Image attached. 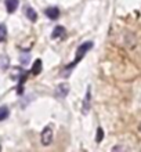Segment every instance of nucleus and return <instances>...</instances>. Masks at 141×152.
Segmentation results:
<instances>
[{
	"label": "nucleus",
	"instance_id": "1",
	"mask_svg": "<svg viewBox=\"0 0 141 152\" xmlns=\"http://www.w3.org/2000/svg\"><path fill=\"white\" fill-rule=\"evenodd\" d=\"M93 47V42H86V43H83V44H80L79 47H77V50H76V58L71 62V65L68 66V69L69 68H72V66H75V65L79 62V61L83 58V57L86 56V53L89 51L90 48Z\"/></svg>",
	"mask_w": 141,
	"mask_h": 152
},
{
	"label": "nucleus",
	"instance_id": "2",
	"mask_svg": "<svg viewBox=\"0 0 141 152\" xmlns=\"http://www.w3.org/2000/svg\"><path fill=\"white\" fill-rule=\"evenodd\" d=\"M51 141H53V129L51 126H46L40 134V142L47 147V145L51 144Z\"/></svg>",
	"mask_w": 141,
	"mask_h": 152
},
{
	"label": "nucleus",
	"instance_id": "3",
	"mask_svg": "<svg viewBox=\"0 0 141 152\" xmlns=\"http://www.w3.org/2000/svg\"><path fill=\"white\" fill-rule=\"evenodd\" d=\"M69 93V84L66 83H61L57 86L56 88V96L58 97V98H65V97L68 96Z\"/></svg>",
	"mask_w": 141,
	"mask_h": 152
},
{
	"label": "nucleus",
	"instance_id": "4",
	"mask_svg": "<svg viewBox=\"0 0 141 152\" xmlns=\"http://www.w3.org/2000/svg\"><path fill=\"white\" fill-rule=\"evenodd\" d=\"M90 101H91V88L87 87V91H86L85 100H83V105H82V112L85 113V115L90 111Z\"/></svg>",
	"mask_w": 141,
	"mask_h": 152
},
{
	"label": "nucleus",
	"instance_id": "5",
	"mask_svg": "<svg viewBox=\"0 0 141 152\" xmlns=\"http://www.w3.org/2000/svg\"><path fill=\"white\" fill-rule=\"evenodd\" d=\"M45 14L50 18V20H57V18L60 17V10L57 7H48V8H46Z\"/></svg>",
	"mask_w": 141,
	"mask_h": 152
},
{
	"label": "nucleus",
	"instance_id": "6",
	"mask_svg": "<svg viewBox=\"0 0 141 152\" xmlns=\"http://www.w3.org/2000/svg\"><path fill=\"white\" fill-rule=\"evenodd\" d=\"M18 4H20L18 0H6V8L10 14L15 12V10L18 8Z\"/></svg>",
	"mask_w": 141,
	"mask_h": 152
},
{
	"label": "nucleus",
	"instance_id": "7",
	"mask_svg": "<svg viewBox=\"0 0 141 152\" xmlns=\"http://www.w3.org/2000/svg\"><path fill=\"white\" fill-rule=\"evenodd\" d=\"M24 75H26L24 69H21V68H12L11 69V76H10V77H11L12 80H18V79H21V76H24Z\"/></svg>",
	"mask_w": 141,
	"mask_h": 152
},
{
	"label": "nucleus",
	"instance_id": "8",
	"mask_svg": "<svg viewBox=\"0 0 141 152\" xmlns=\"http://www.w3.org/2000/svg\"><path fill=\"white\" fill-rule=\"evenodd\" d=\"M25 15L28 17V20H31L32 22H35L37 20V14L32 7H25Z\"/></svg>",
	"mask_w": 141,
	"mask_h": 152
},
{
	"label": "nucleus",
	"instance_id": "9",
	"mask_svg": "<svg viewBox=\"0 0 141 152\" xmlns=\"http://www.w3.org/2000/svg\"><path fill=\"white\" fill-rule=\"evenodd\" d=\"M65 35V28L64 26H57L56 29H54V32L51 33V39H58V37L64 36Z\"/></svg>",
	"mask_w": 141,
	"mask_h": 152
},
{
	"label": "nucleus",
	"instance_id": "10",
	"mask_svg": "<svg viewBox=\"0 0 141 152\" xmlns=\"http://www.w3.org/2000/svg\"><path fill=\"white\" fill-rule=\"evenodd\" d=\"M8 66H10V58L7 56H0V69L6 71Z\"/></svg>",
	"mask_w": 141,
	"mask_h": 152
},
{
	"label": "nucleus",
	"instance_id": "11",
	"mask_svg": "<svg viewBox=\"0 0 141 152\" xmlns=\"http://www.w3.org/2000/svg\"><path fill=\"white\" fill-rule=\"evenodd\" d=\"M40 71H42V61L40 60H36L35 62H33V66H32V75H39L40 73Z\"/></svg>",
	"mask_w": 141,
	"mask_h": 152
},
{
	"label": "nucleus",
	"instance_id": "12",
	"mask_svg": "<svg viewBox=\"0 0 141 152\" xmlns=\"http://www.w3.org/2000/svg\"><path fill=\"white\" fill-rule=\"evenodd\" d=\"M8 115H10V111H8L7 107H6V105L0 107V122H3V120L7 119Z\"/></svg>",
	"mask_w": 141,
	"mask_h": 152
},
{
	"label": "nucleus",
	"instance_id": "13",
	"mask_svg": "<svg viewBox=\"0 0 141 152\" xmlns=\"http://www.w3.org/2000/svg\"><path fill=\"white\" fill-rule=\"evenodd\" d=\"M20 61H21V64H22V65H28L29 64V53L28 51L21 53Z\"/></svg>",
	"mask_w": 141,
	"mask_h": 152
},
{
	"label": "nucleus",
	"instance_id": "14",
	"mask_svg": "<svg viewBox=\"0 0 141 152\" xmlns=\"http://www.w3.org/2000/svg\"><path fill=\"white\" fill-rule=\"evenodd\" d=\"M6 37H7V29H6V26H4V25L0 24V43H1Z\"/></svg>",
	"mask_w": 141,
	"mask_h": 152
},
{
	"label": "nucleus",
	"instance_id": "15",
	"mask_svg": "<svg viewBox=\"0 0 141 152\" xmlns=\"http://www.w3.org/2000/svg\"><path fill=\"white\" fill-rule=\"evenodd\" d=\"M104 138V130L101 127L97 129V134H96V142H101Z\"/></svg>",
	"mask_w": 141,
	"mask_h": 152
},
{
	"label": "nucleus",
	"instance_id": "16",
	"mask_svg": "<svg viewBox=\"0 0 141 152\" xmlns=\"http://www.w3.org/2000/svg\"><path fill=\"white\" fill-rule=\"evenodd\" d=\"M140 132H141V126H140Z\"/></svg>",
	"mask_w": 141,
	"mask_h": 152
},
{
	"label": "nucleus",
	"instance_id": "17",
	"mask_svg": "<svg viewBox=\"0 0 141 152\" xmlns=\"http://www.w3.org/2000/svg\"><path fill=\"white\" fill-rule=\"evenodd\" d=\"M0 149H1V147H0Z\"/></svg>",
	"mask_w": 141,
	"mask_h": 152
}]
</instances>
